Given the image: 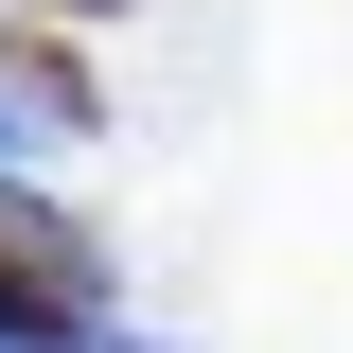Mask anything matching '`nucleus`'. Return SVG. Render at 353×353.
Returning <instances> with one entry per match:
<instances>
[{"mask_svg": "<svg viewBox=\"0 0 353 353\" xmlns=\"http://www.w3.org/2000/svg\"><path fill=\"white\" fill-rule=\"evenodd\" d=\"M0 353H53V336H0Z\"/></svg>", "mask_w": 353, "mask_h": 353, "instance_id": "1", "label": "nucleus"}, {"mask_svg": "<svg viewBox=\"0 0 353 353\" xmlns=\"http://www.w3.org/2000/svg\"><path fill=\"white\" fill-rule=\"evenodd\" d=\"M0 141H18V106H0Z\"/></svg>", "mask_w": 353, "mask_h": 353, "instance_id": "2", "label": "nucleus"}]
</instances>
